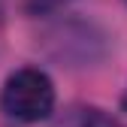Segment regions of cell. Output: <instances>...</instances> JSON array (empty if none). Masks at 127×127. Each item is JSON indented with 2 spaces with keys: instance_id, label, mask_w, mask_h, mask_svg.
Returning <instances> with one entry per match:
<instances>
[{
  "instance_id": "cell-1",
  "label": "cell",
  "mask_w": 127,
  "mask_h": 127,
  "mask_svg": "<svg viewBox=\"0 0 127 127\" xmlns=\"http://www.w3.org/2000/svg\"><path fill=\"white\" fill-rule=\"evenodd\" d=\"M0 106L15 121H27V124L42 121L55 109V85L42 70H33V67L15 70L3 85Z\"/></svg>"
},
{
  "instance_id": "cell-2",
  "label": "cell",
  "mask_w": 127,
  "mask_h": 127,
  "mask_svg": "<svg viewBox=\"0 0 127 127\" xmlns=\"http://www.w3.org/2000/svg\"><path fill=\"white\" fill-rule=\"evenodd\" d=\"M61 127H118L115 118H109L103 109L94 106H73L67 115H64Z\"/></svg>"
},
{
  "instance_id": "cell-3",
  "label": "cell",
  "mask_w": 127,
  "mask_h": 127,
  "mask_svg": "<svg viewBox=\"0 0 127 127\" xmlns=\"http://www.w3.org/2000/svg\"><path fill=\"white\" fill-rule=\"evenodd\" d=\"M121 103H124V109H127V91H124V100H121Z\"/></svg>"
}]
</instances>
